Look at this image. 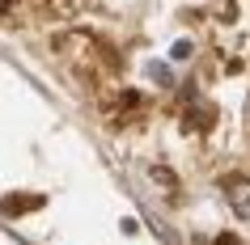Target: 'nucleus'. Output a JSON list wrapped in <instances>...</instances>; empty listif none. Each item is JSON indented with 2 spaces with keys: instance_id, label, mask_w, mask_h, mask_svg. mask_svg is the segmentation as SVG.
I'll return each instance as SVG.
<instances>
[{
  "instance_id": "obj_6",
  "label": "nucleus",
  "mask_w": 250,
  "mask_h": 245,
  "mask_svg": "<svg viewBox=\"0 0 250 245\" xmlns=\"http://www.w3.org/2000/svg\"><path fill=\"white\" fill-rule=\"evenodd\" d=\"M216 245H242V241H237V237H221Z\"/></svg>"
},
{
  "instance_id": "obj_4",
  "label": "nucleus",
  "mask_w": 250,
  "mask_h": 245,
  "mask_svg": "<svg viewBox=\"0 0 250 245\" xmlns=\"http://www.w3.org/2000/svg\"><path fill=\"white\" fill-rule=\"evenodd\" d=\"M148 76L157 80V85H170V80H174V72H170L166 64H148Z\"/></svg>"
},
{
  "instance_id": "obj_1",
  "label": "nucleus",
  "mask_w": 250,
  "mask_h": 245,
  "mask_svg": "<svg viewBox=\"0 0 250 245\" xmlns=\"http://www.w3.org/2000/svg\"><path fill=\"white\" fill-rule=\"evenodd\" d=\"M34 207H42V194H4L0 211L4 216H21V211H34Z\"/></svg>"
},
{
  "instance_id": "obj_3",
  "label": "nucleus",
  "mask_w": 250,
  "mask_h": 245,
  "mask_svg": "<svg viewBox=\"0 0 250 245\" xmlns=\"http://www.w3.org/2000/svg\"><path fill=\"white\" fill-rule=\"evenodd\" d=\"M212 118H216V110H212V106H199V114H195V110L187 114V127H199V131H208V127H212Z\"/></svg>"
},
{
  "instance_id": "obj_7",
  "label": "nucleus",
  "mask_w": 250,
  "mask_h": 245,
  "mask_svg": "<svg viewBox=\"0 0 250 245\" xmlns=\"http://www.w3.org/2000/svg\"><path fill=\"white\" fill-rule=\"evenodd\" d=\"M9 4H13V0H0V9H9Z\"/></svg>"
},
{
  "instance_id": "obj_5",
  "label": "nucleus",
  "mask_w": 250,
  "mask_h": 245,
  "mask_svg": "<svg viewBox=\"0 0 250 245\" xmlns=\"http://www.w3.org/2000/svg\"><path fill=\"white\" fill-rule=\"evenodd\" d=\"M170 55H174V59H187V55H191V42H174Z\"/></svg>"
},
{
  "instance_id": "obj_2",
  "label": "nucleus",
  "mask_w": 250,
  "mask_h": 245,
  "mask_svg": "<svg viewBox=\"0 0 250 245\" xmlns=\"http://www.w3.org/2000/svg\"><path fill=\"white\" fill-rule=\"evenodd\" d=\"M225 186H233V207H237V216H242V220H250V182L229 178Z\"/></svg>"
}]
</instances>
